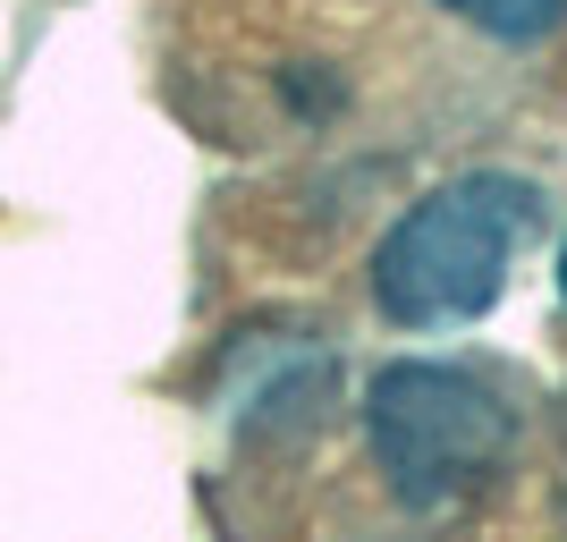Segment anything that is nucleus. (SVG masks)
I'll return each mask as SVG.
<instances>
[{
    "mask_svg": "<svg viewBox=\"0 0 567 542\" xmlns=\"http://www.w3.org/2000/svg\"><path fill=\"white\" fill-rule=\"evenodd\" d=\"M364 449H373L381 483L406 509H457V500L492 492L525 449V416L492 374L441 365V356H399L381 365L364 390Z\"/></svg>",
    "mask_w": 567,
    "mask_h": 542,
    "instance_id": "obj_1",
    "label": "nucleus"
},
{
    "mask_svg": "<svg viewBox=\"0 0 567 542\" xmlns=\"http://www.w3.org/2000/svg\"><path fill=\"white\" fill-rule=\"evenodd\" d=\"M525 229H534V187L466 170L390 221V237L373 246V306L399 330H450L492 314Z\"/></svg>",
    "mask_w": 567,
    "mask_h": 542,
    "instance_id": "obj_2",
    "label": "nucleus"
},
{
    "mask_svg": "<svg viewBox=\"0 0 567 542\" xmlns=\"http://www.w3.org/2000/svg\"><path fill=\"white\" fill-rule=\"evenodd\" d=\"M432 9L474 25V34H492V43H543L550 25L567 18V0H432Z\"/></svg>",
    "mask_w": 567,
    "mask_h": 542,
    "instance_id": "obj_3",
    "label": "nucleus"
},
{
    "mask_svg": "<svg viewBox=\"0 0 567 542\" xmlns=\"http://www.w3.org/2000/svg\"><path fill=\"white\" fill-rule=\"evenodd\" d=\"M559 518H567V407H559Z\"/></svg>",
    "mask_w": 567,
    "mask_h": 542,
    "instance_id": "obj_4",
    "label": "nucleus"
},
{
    "mask_svg": "<svg viewBox=\"0 0 567 542\" xmlns=\"http://www.w3.org/2000/svg\"><path fill=\"white\" fill-rule=\"evenodd\" d=\"M559 297H567V246H559Z\"/></svg>",
    "mask_w": 567,
    "mask_h": 542,
    "instance_id": "obj_5",
    "label": "nucleus"
}]
</instances>
